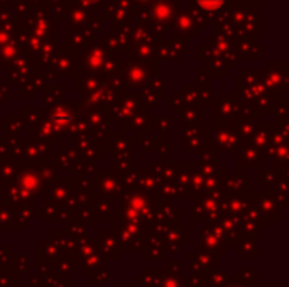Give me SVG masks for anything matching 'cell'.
<instances>
[{"mask_svg":"<svg viewBox=\"0 0 289 287\" xmlns=\"http://www.w3.org/2000/svg\"><path fill=\"white\" fill-rule=\"evenodd\" d=\"M225 0H198V4L207 10H215L224 5Z\"/></svg>","mask_w":289,"mask_h":287,"instance_id":"obj_1","label":"cell"}]
</instances>
